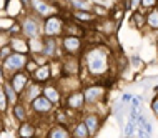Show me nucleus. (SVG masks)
<instances>
[{"label":"nucleus","instance_id":"obj_1","mask_svg":"<svg viewBox=\"0 0 158 138\" xmlns=\"http://www.w3.org/2000/svg\"><path fill=\"white\" fill-rule=\"evenodd\" d=\"M113 55L115 50L110 47L106 42L103 44H93L87 45L83 50L82 57V73H80V80H106L110 75L115 72L113 67Z\"/></svg>","mask_w":158,"mask_h":138},{"label":"nucleus","instance_id":"obj_2","mask_svg":"<svg viewBox=\"0 0 158 138\" xmlns=\"http://www.w3.org/2000/svg\"><path fill=\"white\" fill-rule=\"evenodd\" d=\"M83 97L87 108L98 105L102 102H106V93H108V87L103 80H92V82H85L82 87Z\"/></svg>","mask_w":158,"mask_h":138},{"label":"nucleus","instance_id":"obj_3","mask_svg":"<svg viewBox=\"0 0 158 138\" xmlns=\"http://www.w3.org/2000/svg\"><path fill=\"white\" fill-rule=\"evenodd\" d=\"M65 22H67V15L63 12L44 19L42 20V37L60 38L65 33Z\"/></svg>","mask_w":158,"mask_h":138},{"label":"nucleus","instance_id":"obj_4","mask_svg":"<svg viewBox=\"0 0 158 138\" xmlns=\"http://www.w3.org/2000/svg\"><path fill=\"white\" fill-rule=\"evenodd\" d=\"M20 30H22V35L25 38H35V37H42V19L37 17L32 12H25L19 20Z\"/></svg>","mask_w":158,"mask_h":138},{"label":"nucleus","instance_id":"obj_5","mask_svg":"<svg viewBox=\"0 0 158 138\" xmlns=\"http://www.w3.org/2000/svg\"><path fill=\"white\" fill-rule=\"evenodd\" d=\"M32 14H35L37 17H40L42 20L47 19L50 15H55V14H60L62 7L58 5V2H52V0H32L30 3V10Z\"/></svg>","mask_w":158,"mask_h":138},{"label":"nucleus","instance_id":"obj_6","mask_svg":"<svg viewBox=\"0 0 158 138\" xmlns=\"http://www.w3.org/2000/svg\"><path fill=\"white\" fill-rule=\"evenodd\" d=\"M55 108H57V107H55L52 102L47 100L44 95H40V97L35 98V100L30 103L32 118H44V120H48V118H52Z\"/></svg>","mask_w":158,"mask_h":138},{"label":"nucleus","instance_id":"obj_7","mask_svg":"<svg viewBox=\"0 0 158 138\" xmlns=\"http://www.w3.org/2000/svg\"><path fill=\"white\" fill-rule=\"evenodd\" d=\"M60 47L63 50V55H82L87 42L85 38L80 37H73V35H62L60 37Z\"/></svg>","mask_w":158,"mask_h":138},{"label":"nucleus","instance_id":"obj_8","mask_svg":"<svg viewBox=\"0 0 158 138\" xmlns=\"http://www.w3.org/2000/svg\"><path fill=\"white\" fill-rule=\"evenodd\" d=\"M80 118L83 120L85 125H87V130H88L92 138H95L98 133H100L102 127H103V122H105L103 116L98 115L97 111H93L90 108H85L82 113H80Z\"/></svg>","mask_w":158,"mask_h":138},{"label":"nucleus","instance_id":"obj_9","mask_svg":"<svg viewBox=\"0 0 158 138\" xmlns=\"http://www.w3.org/2000/svg\"><path fill=\"white\" fill-rule=\"evenodd\" d=\"M27 60H28V55H25V53H15V52L10 55V57H7L5 60H3L2 67H3V70H5V73H7V78L10 75H14V73H17V72L25 70Z\"/></svg>","mask_w":158,"mask_h":138},{"label":"nucleus","instance_id":"obj_10","mask_svg":"<svg viewBox=\"0 0 158 138\" xmlns=\"http://www.w3.org/2000/svg\"><path fill=\"white\" fill-rule=\"evenodd\" d=\"M62 107H65V108L75 111V113H78V115L82 113V111L87 108V103H85V97H83L82 88H80V90H75V92L67 93L65 97H63Z\"/></svg>","mask_w":158,"mask_h":138},{"label":"nucleus","instance_id":"obj_11","mask_svg":"<svg viewBox=\"0 0 158 138\" xmlns=\"http://www.w3.org/2000/svg\"><path fill=\"white\" fill-rule=\"evenodd\" d=\"M60 62H62V72L65 77H80L83 68L82 57H78V55H63Z\"/></svg>","mask_w":158,"mask_h":138},{"label":"nucleus","instance_id":"obj_12","mask_svg":"<svg viewBox=\"0 0 158 138\" xmlns=\"http://www.w3.org/2000/svg\"><path fill=\"white\" fill-rule=\"evenodd\" d=\"M42 53L45 57L52 58H62L63 57V50L60 47V38L55 37H42Z\"/></svg>","mask_w":158,"mask_h":138},{"label":"nucleus","instance_id":"obj_13","mask_svg":"<svg viewBox=\"0 0 158 138\" xmlns=\"http://www.w3.org/2000/svg\"><path fill=\"white\" fill-rule=\"evenodd\" d=\"M118 25H120V23H117L113 19L106 17V19H100V20H97V22L93 23V28H92V30L98 32L100 35H103L105 38H112V37L115 35V33L118 32Z\"/></svg>","mask_w":158,"mask_h":138},{"label":"nucleus","instance_id":"obj_14","mask_svg":"<svg viewBox=\"0 0 158 138\" xmlns=\"http://www.w3.org/2000/svg\"><path fill=\"white\" fill-rule=\"evenodd\" d=\"M15 138H38L37 120L28 118L25 122H20L15 128Z\"/></svg>","mask_w":158,"mask_h":138},{"label":"nucleus","instance_id":"obj_15","mask_svg":"<svg viewBox=\"0 0 158 138\" xmlns=\"http://www.w3.org/2000/svg\"><path fill=\"white\" fill-rule=\"evenodd\" d=\"M68 19L78 22L80 25H83L87 30H92L93 23L97 22V17L93 15L92 10H68Z\"/></svg>","mask_w":158,"mask_h":138},{"label":"nucleus","instance_id":"obj_16","mask_svg":"<svg viewBox=\"0 0 158 138\" xmlns=\"http://www.w3.org/2000/svg\"><path fill=\"white\" fill-rule=\"evenodd\" d=\"M42 95H44V97H45L48 102H52L55 107H62V103H63V97H65V95L62 93V90L58 88V85L55 83L53 80L44 85Z\"/></svg>","mask_w":158,"mask_h":138},{"label":"nucleus","instance_id":"obj_17","mask_svg":"<svg viewBox=\"0 0 158 138\" xmlns=\"http://www.w3.org/2000/svg\"><path fill=\"white\" fill-rule=\"evenodd\" d=\"M8 115L12 116V120H15L17 123L20 122H25V120L32 118V111H30V105H27L25 102L19 100L17 103L10 107V111H8Z\"/></svg>","mask_w":158,"mask_h":138},{"label":"nucleus","instance_id":"obj_18","mask_svg":"<svg viewBox=\"0 0 158 138\" xmlns=\"http://www.w3.org/2000/svg\"><path fill=\"white\" fill-rule=\"evenodd\" d=\"M55 83L58 85V88L62 90L63 95H67L70 92H75V90H80L83 87V82L80 80V77H65V75H62L58 80H55Z\"/></svg>","mask_w":158,"mask_h":138},{"label":"nucleus","instance_id":"obj_19","mask_svg":"<svg viewBox=\"0 0 158 138\" xmlns=\"http://www.w3.org/2000/svg\"><path fill=\"white\" fill-rule=\"evenodd\" d=\"M7 80L10 82V85L15 88V92L20 95L25 90V87L32 82V75L27 73L25 70H22V72H17V73H14V75H10Z\"/></svg>","mask_w":158,"mask_h":138},{"label":"nucleus","instance_id":"obj_20","mask_svg":"<svg viewBox=\"0 0 158 138\" xmlns=\"http://www.w3.org/2000/svg\"><path fill=\"white\" fill-rule=\"evenodd\" d=\"M44 138H72V132L70 127L67 125H60V123H55L52 122L48 127L45 128Z\"/></svg>","mask_w":158,"mask_h":138},{"label":"nucleus","instance_id":"obj_21","mask_svg":"<svg viewBox=\"0 0 158 138\" xmlns=\"http://www.w3.org/2000/svg\"><path fill=\"white\" fill-rule=\"evenodd\" d=\"M42 90H44V85L37 83V82H30V83L25 87V90L22 93H20V100L25 102L27 105H30V103L35 100V98H38L42 95Z\"/></svg>","mask_w":158,"mask_h":138},{"label":"nucleus","instance_id":"obj_22","mask_svg":"<svg viewBox=\"0 0 158 138\" xmlns=\"http://www.w3.org/2000/svg\"><path fill=\"white\" fill-rule=\"evenodd\" d=\"M128 23H130L131 28L138 30V32H145V28H147V12H143L142 8L130 12Z\"/></svg>","mask_w":158,"mask_h":138},{"label":"nucleus","instance_id":"obj_23","mask_svg":"<svg viewBox=\"0 0 158 138\" xmlns=\"http://www.w3.org/2000/svg\"><path fill=\"white\" fill-rule=\"evenodd\" d=\"M145 33L153 35V38L158 37V7L147 12V28H145Z\"/></svg>","mask_w":158,"mask_h":138},{"label":"nucleus","instance_id":"obj_24","mask_svg":"<svg viewBox=\"0 0 158 138\" xmlns=\"http://www.w3.org/2000/svg\"><path fill=\"white\" fill-rule=\"evenodd\" d=\"M88 33V30L83 27V25H80L78 22H75V20L68 19L67 17V22H65V33L63 35H73V37H80V38H85Z\"/></svg>","mask_w":158,"mask_h":138},{"label":"nucleus","instance_id":"obj_25","mask_svg":"<svg viewBox=\"0 0 158 138\" xmlns=\"http://www.w3.org/2000/svg\"><path fill=\"white\" fill-rule=\"evenodd\" d=\"M32 80L37 82L40 85H45L48 82H52V72H50V65L45 63V65H40L35 72L32 73Z\"/></svg>","mask_w":158,"mask_h":138},{"label":"nucleus","instance_id":"obj_26","mask_svg":"<svg viewBox=\"0 0 158 138\" xmlns=\"http://www.w3.org/2000/svg\"><path fill=\"white\" fill-rule=\"evenodd\" d=\"M25 12H27V8L23 7V3L20 2V0H7V5H5V14L7 15H10V17H14L15 20H19Z\"/></svg>","mask_w":158,"mask_h":138},{"label":"nucleus","instance_id":"obj_27","mask_svg":"<svg viewBox=\"0 0 158 138\" xmlns=\"http://www.w3.org/2000/svg\"><path fill=\"white\" fill-rule=\"evenodd\" d=\"M12 50L15 52V53H25L28 55V38H25L22 33L20 35H12L10 37V44Z\"/></svg>","mask_w":158,"mask_h":138},{"label":"nucleus","instance_id":"obj_28","mask_svg":"<svg viewBox=\"0 0 158 138\" xmlns=\"http://www.w3.org/2000/svg\"><path fill=\"white\" fill-rule=\"evenodd\" d=\"M70 132H72V136H75V138H92L87 130V125L83 123V120L80 116L70 123Z\"/></svg>","mask_w":158,"mask_h":138},{"label":"nucleus","instance_id":"obj_29","mask_svg":"<svg viewBox=\"0 0 158 138\" xmlns=\"http://www.w3.org/2000/svg\"><path fill=\"white\" fill-rule=\"evenodd\" d=\"M2 87H3V92H5L7 98H8V102H10V107L14 105V103H17V102L20 100V95L15 92V88L10 85V82H8V80L3 82V83H2Z\"/></svg>","mask_w":158,"mask_h":138},{"label":"nucleus","instance_id":"obj_30","mask_svg":"<svg viewBox=\"0 0 158 138\" xmlns=\"http://www.w3.org/2000/svg\"><path fill=\"white\" fill-rule=\"evenodd\" d=\"M92 12H93V15L97 17V20L110 17V8L106 7V5H103V3H98V2H93L92 3Z\"/></svg>","mask_w":158,"mask_h":138},{"label":"nucleus","instance_id":"obj_31","mask_svg":"<svg viewBox=\"0 0 158 138\" xmlns=\"http://www.w3.org/2000/svg\"><path fill=\"white\" fill-rule=\"evenodd\" d=\"M17 20L14 17L7 15L5 12H0V32H10V28L15 25Z\"/></svg>","mask_w":158,"mask_h":138},{"label":"nucleus","instance_id":"obj_32","mask_svg":"<svg viewBox=\"0 0 158 138\" xmlns=\"http://www.w3.org/2000/svg\"><path fill=\"white\" fill-rule=\"evenodd\" d=\"M92 0H68L70 10H92Z\"/></svg>","mask_w":158,"mask_h":138},{"label":"nucleus","instance_id":"obj_33","mask_svg":"<svg viewBox=\"0 0 158 138\" xmlns=\"http://www.w3.org/2000/svg\"><path fill=\"white\" fill-rule=\"evenodd\" d=\"M48 65H50V72H52V80H58L60 77L63 75V72H62V62H60V58H52L48 62Z\"/></svg>","mask_w":158,"mask_h":138},{"label":"nucleus","instance_id":"obj_34","mask_svg":"<svg viewBox=\"0 0 158 138\" xmlns=\"http://www.w3.org/2000/svg\"><path fill=\"white\" fill-rule=\"evenodd\" d=\"M128 62H130V70H133V72H142L143 68H145V62H143V58L140 57V55H130L128 57Z\"/></svg>","mask_w":158,"mask_h":138},{"label":"nucleus","instance_id":"obj_35","mask_svg":"<svg viewBox=\"0 0 158 138\" xmlns=\"http://www.w3.org/2000/svg\"><path fill=\"white\" fill-rule=\"evenodd\" d=\"M10 111V102H8L5 92H3V87L0 85V116L3 115H8Z\"/></svg>","mask_w":158,"mask_h":138},{"label":"nucleus","instance_id":"obj_36","mask_svg":"<svg viewBox=\"0 0 158 138\" xmlns=\"http://www.w3.org/2000/svg\"><path fill=\"white\" fill-rule=\"evenodd\" d=\"M42 37H35V38H28V55L33 53H42Z\"/></svg>","mask_w":158,"mask_h":138},{"label":"nucleus","instance_id":"obj_37","mask_svg":"<svg viewBox=\"0 0 158 138\" xmlns=\"http://www.w3.org/2000/svg\"><path fill=\"white\" fill-rule=\"evenodd\" d=\"M135 132H136V122L133 118H128L123 125V135H125V138H133Z\"/></svg>","mask_w":158,"mask_h":138},{"label":"nucleus","instance_id":"obj_38","mask_svg":"<svg viewBox=\"0 0 158 138\" xmlns=\"http://www.w3.org/2000/svg\"><path fill=\"white\" fill-rule=\"evenodd\" d=\"M155 7H158V0H142V3H140V8L143 12H148Z\"/></svg>","mask_w":158,"mask_h":138},{"label":"nucleus","instance_id":"obj_39","mask_svg":"<svg viewBox=\"0 0 158 138\" xmlns=\"http://www.w3.org/2000/svg\"><path fill=\"white\" fill-rule=\"evenodd\" d=\"M37 68H38V63H37V62H35V60H33L32 57H30V55H28L27 65H25V72H27V73H30V75H32V73L35 72Z\"/></svg>","mask_w":158,"mask_h":138},{"label":"nucleus","instance_id":"obj_40","mask_svg":"<svg viewBox=\"0 0 158 138\" xmlns=\"http://www.w3.org/2000/svg\"><path fill=\"white\" fill-rule=\"evenodd\" d=\"M14 53V50H12V47L10 45H3V47H0V62H3L7 57H10V55Z\"/></svg>","mask_w":158,"mask_h":138},{"label":"nucleus","instance_id":"obj_41","mask_svg":"<svg viewBox=\"0 0 158 138\" xmlns=\"http://www.w3.org/2000/svg\"><path fill=\"white\" fill-rule=\"evenodd\" d=\"M150 111L153 113V116L158 120V95H153V98L150 100Z\"/></svg>","mask_w":158,"mask_h":138},{"label":"nucleus","instance_id":"obj_42","mask_svg":"<svg viewBox=\"0 0 158 138\" xmlns=\"http://www.w3.org/2000/svg\"><path fill=\"white\" fill-rule=\"evenodd\" d=\"M30 57L38 63V67H40V65H45V63H48V62H50V58H48V57H45L44 53H33V55H30Z\"/></svg>","mask_w":158,"mask_h":138},{"label":"nucleus","instance_id":"obj_43","mask_svg":"<svg viewBox=\"0 0 158 138\" xmlns=\"http://www.w3.org/2000/svg\"><path fill=\"white\" fill-rule=\"evenodd\" d=\"M10 37H12V35H10L8 32H0V47L10 44Z\"/></svg>","mask_w":158,"mask_h":138},{"label":"nucleus","instance_id":"obj_44","mask_svg":"<svg viewBox=\"0 0 158 138\" xmlns=\"http://www.w3.org/2000/svg\"><path fill=\"white\" fill-rule=\"evenodd\" d=\"M131 98H133V95H131V93H123L122 98H120V102L125 103V105H128V103L131 102Z\"/></svg>","mask_w":158,"mask_h":138},{"label":"nucleus","instance_id":"obj_45","mask_svg":"<svg viewBox=\"0 0 158 138\" xmlns=\"http://www.w3.org/2000/svg\"><path fill=\"white\" fill-rule=\"evenodd\" d=\"M5 80H7V73H5V70H3V67H2V62H0V85H2Z\"/></svg>","mask_w":158,"mask_h":138},{"label":"nucleus","instance_id":"obj_46","mask_svg":"<svg viewBox=\"0 0 158 138\" xmlns=\"http://www.w3.org/2000/svg\"><path fill=\"white\" fill-rule=\"evenodd\" d=\"M20 2H22V3H23V7H25V8H27V12H28V10H30V3H32V0H20Z\"/></svg>","mask_w":158,"mask_h":138},{"label":"nucleus","instance_id":"obj_47","mask_svg":"<svg viewBox=\"0 0 158 138\" xmlns=\"http://www.w3.org/2000/svg\"><path fill=\"white\" fill-rule=\"evenodd\" d=\"M5 5H7V0H0V12H5Z\"/></svg>","mask_w":158,"mask_h":138},{"label":"nucleus","instance_id":"obj_48","mask_svg":"<svg viewBox=\"0 0 158 138\" xmlns=\"http://www.w3.org/2000/svg\"><path fill=\"white\" fill-rule=\"evenodd\" d=\"M3 130H5V125H3V120H2V116H0V135L3 133Z\"/></svg>","mask_w":158,"mask_h":138},{"label":"nucleus","instance_id":"obj_49","mask_svg":"<svg viewBox=\"0 0 158 138\" xmlns=\"http://www.w3.org/2000/svg\"><path fill=\"white\" fill-rule=\"evenodd\" d=\"M155 52H156V57H158V37L155 38Z\"/></svg>","mask_w":158,"mask_h":138},{"label":"nucleus","instance_id":"obj_50","mask_svg":"<svg viewBox=\"0 0 158 138\" xmlns=\"http://www.w3.org/2000/svg\"><path fill=\"white\" fill-rule=\"evenodd\" d=\"M52 2H57V0H52Z\"/></svg>","mask_w":158,"mask_h":138},{"label":"nucleus","instance_id":"obj_51","mask_svg":"<svg viewBox=\"0 0 158 138\" xmlns=\"http://www.w3.org/2000/svg\"><path fill=\"white\" fill-rule=\"evenodd\" d=\"M72 138H75V136H72Z\"/></svg>","mask_w":158,"mask_h":138}]
</instances>
